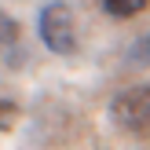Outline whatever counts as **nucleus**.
<instances>
[{
  "label": "nucleus",
  "instance_id": "nucleus-3",
  "mask_svg": "<svg viewBox=\"0 0 150 150\" xmlns=\"http://www.w3.org/2000/svg\"><path fill=\"white\" fill-rule=\"evenodd\" d=\"M18 40H22L18 22H15L7 11H0V59H4V62H11V55L18 59Z\"/></svg>",
  "mask_w": 150,
  "mask_h": 150
},
{
  "label": "nucleus",
  "instance_id": "nucleus-5",
  "mask_svg": "<svg viewBox=\"0 0 150 150\" xmlns=\"http://www.w3.org/2000/svg\"><path fill=\"white\" fill-rule=\"evenodd\" d=\"M15 121H18V106L7 103V99H0V132H7Z\"/></svg>",
  "mask_w": 150,
  "mask_h": 150
},
{
  "label": "nucleus",
  "instance_id": "nucleus-1",
  "mask_svg": "<svg viewBox=\"0 0 150 150\" xmlns=\"http://www.w3.org/2000/svg\"><path fill=\"white\" fill-rule=\"evenodd\" d=\"M37 29H40L44 48L55 51V55H70L77 48V26H73V11H70L66 0H51V4L40 7Z\"/></svg>",
  "mask_w": 150,
  "mask_h": 150
},
{
  "label": "nucleus",
  "instance_id": "nucleus-4",
  "mask_svg": "<svg viewBox=\"0 0 150 150\" xmlns=\"http://www.w3.org/2000/svg\"><path fill=\"white\" fill-rule=\"evenodd\" d=\"M103 7H106L114 18H132V15H139L150 0H99Z\"/></svg>",
  "mask_w": 150,
  "mask_h": 150
},
{
  "label": "nucleus",
  "instance_id": "nucleus-2",
  "mask_svg": "<svg viewBox=\"0 0 150 150\" xmlns=\"http://www.w3.org/2000/svg\"><path fill=\"white\" fill-rule=\"evenodd\" d=\"M110 117L128 136H150V84L125 88L110 103Z\"/></svg>",
  "mask_w": 150,
  "mask_h": 150
}]
</instances>
